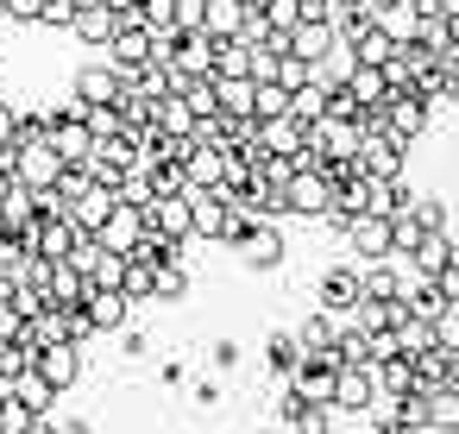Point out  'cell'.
I'll return each mask as SVG.
<instances>
[{
    "instance_id": "cell-1",
    "label": "cell",
    "mask_w": 459,
    "mask_h": 434,
    "mask_svg": "<svg viewBox=\"0 0 459 434\" xmlns=\"http://www.w3.org/2000/svg\"><path fill=\"white\" fill-rule=\"evenodd\" d=\"M428 114H434V108L421 101V89H415V82H403V89H390V95H384V133H396L403 145H415V139L428 133Z\"/></svg>"
},
{
    "instance_id": "cell-2",
    "label": "cell",
    "mask_w": 459,
    "mask_h": 434,
    "mask_svg": "<svg viewBox=\"0 0 459 434\" xmlns=\"http://www.w3.org/2000/svg\"><path fill=\"white\" fill-rule=\"evenodd\" d=\"M359 177H403L409 170V145L396 139V133H384V126H371V133H359Z\"/></svg>"
},
{
    "instance_id": "cell-3",
    "label": "cell",
    "mask_w": 459,
    "mask_h": 434,
    "mask_svg": "<svg viewBox=\"0 0 459 434\" xmlns=\"http://www.w3.org/2000/svg\"><path fill=\"white\" fill-rule=\"evenodd\" d=\"M233 252H239V265H246V271H277L290 246H283L277 221H252V227H246V233L233 239Z\"/></svg>"
},
{
    "instance_id": "cell-4",
    "label": "cell",
    "mask_w": 459,
    "mask_h": 434,
    "mask_svg": "<svg viewBox=\"0 0 459 434\" xmlns=\"http://www.w3.org/2000/svg\"><path fill=\"white\" fill-rule=\"evenodd\" d=\"M57 170H64V158L51 152V139H39V145H13V183L20 189H51L57 183Z\"/></svg>"
},
{
    "instance_id": "cell-5",
    "label": "cell",
    "mask_w": 459,
    "mask_h": 434,
    "mask_svg": "<svg viewBox=\"0 0 459 434\" xmlns=\"http://www.w3.org/2000/svg\"><path fill=\"white\" fill-rule=\"evenodd\" d=\"M32 371L64 396V390H76V378H82V346H70V340H51V346H39L32 352Z\"/></svg>"
},
{
    "instance_id": "cell-6",
    "label": "cell",
    "mask_w": 459,
    "mask_h": 434,
    "mask_svg": "<svg viewBox=\"0 0 459 434\" xmlns=\"http://www.w3.org/2000/svg\"><path fill=\"white\" fill-rule=\"evenodd\" d=\"M327 183H321V170H290L283 177V214H302V221H321V208H327Z\"/></svg>"
},
{
    "instance_id": "cell-7",
    "label": "cell",
    "mask_w": 459,
    "mask_h": 434,
    "mask_svg": "<svg viewBox=\"0 0 459 434\" xmlns=\"http://www.w3.org/2000/svg\"><path fill=\"white\" fill-rule=\"evenodd\" d=\"M340 239H346V246L359 252L352 265H377V258H396V252H390V214H359V221H352V227H346Z\"/></svg>"
},
{
    "instance_id": "cell-8",
    "label": "cell",
    "mask_w": 459,
    "mask_h": 434,
    "mask_svg": "<svg viewBox=\"0 0 459 434\" xmlns=\"http://www.w3.org/2000/svg\"><path fill=\"white\" fill-rule=\"evenodd\" d=\"M101 51H108V70H120V76H139V70L152 64V32H145V26H120V32H114Z\"/></svg>"
},
{
    "instance_id": "cell-9",
    "label": "cell",
    "mask_w": 459,
    "mask_h": 434,
    "mask_svg": "<svg viewBox=\"0 0 459 434\" xmlns=\"http://www.w3.org/2000/svg\"><path fill=\"white\" fill-rule=\"evenodd\" d=\"M371 396H377L371 365H333V403H327V409H352V415H365Z\"/></svg>"
},
{
    "instance_id": "cell-10",
    "label": "cell",
    "mask_w": 459,
    "mask_h": 434,
    "mask_svg": "<svg viewBox=\"0 0 459 434\" xmlns=\"http://www.w3.org/2000/svg\"><path fill=\"white\" fill-rule=\"evenodd\" d=\"M352 302H359V265H333V271H327V277L315 283V308L340 321V315H346Z\"/></svg>"
},
{
    "instance_id": "cell-11",
    "label": "cell",
    "mask_w": 459,
    "mask_h": 434,
    "mask_svg": "<svg viewBox=\"0 0 459 434\" xmlns=\"http://www.w3.org/2000/svg\"><path fill=\"white\" fill-rule=\"evenodd\" d=\"M76 308L89 315V327H95V334H114V327H126V315H133V302H126L120 290H101V283H89Z\"/></svg>"
},
{
    "instance_id": "cell-12",
    "label": "cell",
    "mask_w": 459,
    "mask_h": 434,
    "mask_svg": "<svg viewBox=\"0 0 459 434\" xmlns=\"http://www.w3.org/2000/svg\"><path fill=\"white\" fill-rule=\"evenodd\" d=\"M183 202H189V239H214L221 221H227V202L202 183H183Z\"/></svg>"
},
{
    "instance_id": "cell-13",
    "label": "cell",
    "mask_w": 459,
    "mask_h": 434,
    "mask_svg": "<svg viewBox=\"0 0 459 434\" xmlns=\"http://www.w3.org/2000/svg\"><path fill=\"white\" fill-rule=\"evenodd\" d=\"M290 384L302 390V403H333V359L327 352H302L296 371H290Z\"/></svg>"
},
{
    "instance_id": "cell-14",
    "label": "cell",
    "mask_w": 459,
    "mask_h": 434,
    "mask_svg": "<svg viewBox=\"0 0 459 434\" xmlns=\"http://www.w3.org/2000/svg\"><path fill=\"white\" fill-rule=\"evenodd\" d=\"M308 145H315L321 158H352V152H359V120H333V114H321V120L308 126Z\"/></svg>"
},
{
    "instance_id": "cell-15",
    "label": "cell",
    "mask_w": 459,
    "mask_h": 434,
    "mask_svg": "<svg viewBox=\"0 0 459 434\" xmlns=\"http://www.w3.org/2000/svg\"><path fill=\"white\" fill-rule=\"evenodd\" d=\"M333 45H340V39H333V26H327V20H290V51H296L308 70H315Z\"/></svg>"
},
{
    "instance_id": "cell-16",
    "label": "cell",
    "mask_w": 459,
    "mask_h": 434,
    "mask_svg": "<svg viewBox=\"0 0 459 434\" xmlns=\"http://www.w3.org/2000/svg\"><path fill=\"white\" fill-rule=\"evenodd\" d=\"M51 152L64 158V164H89L95 158V139H89V126H82V114H70V120H51Z\"/></svg>"
},
{
    "instance_id": "cell-17",
    "label": "cell",
    "mask_w": 459,
    "mask_h": 434,
    "mask_svg": "<svg viewBox=\"0 0 459 434\" xmlns=\"http://www.w3.org/2000/svg\"><path fill=\"white\" fill-rule=\"evenodd\" d=\"M139 233H145V214H139V208H126V202H114V208H108V221H101V233H95V239H101V246H108V252H120V258H126V252H133V239H139Z\"/></svg>"
},
{
    "instance_id": "cell-18",
    "label": "cell",
    "mask_w": 459,
    "mask_h": 434,
    "mask_svg": "<svg viewBox=\"0 0 459 434\" xmlns=\"http://www.w3.org/2000/svg\"><path fill=\"white\" fill-rule=\"evenodd\" d=\"M403 258H409V277H434L446 258H459V246H453V233L440 227V233H421V239H415Z\"/></svg>"
},
{
    "instance_id": "cell-19",
    "label": "cell",
    "mask_w": 459,
    "mask_h": 434,
    "mask_svg": "<svg viewBox=\"0 0 459 434\" xmlns=\"http://www.w3.org/2000/svg\"><path fill=\"white\" fill-rule=\"evenodd\" d=\"M39 290H45V302L76 308V302H82V290H89V277H82L70 258H51V271H45V283H39Z\"/></svg>"
},
{
    "instance_id": "cell-20",
    "label": "cell",
    "mask_w": 459,
    "mask_h": 434,
    "mask_svg": "<svg viewBox=\"0 0 459 434\" xmlns=\"http://www.w3.org/2000/svg\"><path fill=\"white\" fill-rule=\"evenodd\" d=\"M170 70L177 76H214V39L195 26V32H183V45H177V57H170Z\"/></svg>"
},
{
    "instance_id": "cell-21",
    "label": "cell",
    "mask_w": 459,
    "mask_h": 434,
    "mask_svg": "<svg viewBox=\"0 0 459 434\" xmlns=\"http://www.w3.org/2000/svg\"><path fill=\"white\" fill-rule=\"evenodd\" d=\"M70 32H76L89 51H101V45L114 39V13H108V0H82L76 20H70Z\"/></svg>"
},
{
    "instance_id": "cell-22",
    "label": "cell",
    "mask_w": 459,
    "mask_h": 434,
    "mask_svg": "<svg viewBox=\"0 0 459 434\" xmlns=\"http://www.w3.org/2000/svg\"><path fill=\"white\" fill-rule=\"evenodd\" d=\"M120 82H126L120 70H108V64H89V70H76V82H70V95L95 108V101H114V95H120Z\"/></svg>"
},
{
    "instance_id": "cell-23",
    "label": "cell",
    "mask_w": 459,
    "mask_h": 434,
    "mask_svg": "<svg viewBox=\"0 0 459 434\" xmlns=\"http://www.w3.org/2000/svg\"><path fill=\"white\" fill-rule=\"evenodd\" d=\"M108 208H114V189H95V183H89V189H82V195H76L64 214H70V227H76V233H101Z\"/></svg>"
},
{
    "instance_id": "cell-24",
    "label": "cell",
    "mask_w": 459,
    "mask_h": 434,
    "mask_svg": "<svg viewBox=\"0 0 459 434\" xmlns=\"http://www.w3.org/2000/svg\"><path fill=\"white\" fill-rule=\"evenodd\" d=\"M183 183H202V189H214V183H221V145H202V139H189V145H183Z\"/></svg>"
},
{
    "instance_id": "cell-25",
    "label": "cell",
    "mask_w": 459,
    "mask_h": 434,
    "mask_svg": "<svg viewBox=\"0 0 459 434\" xmlns=\"http://www.w3.org/2000/svg\"><path fill=\"white\" fill-rule=\"evenodd\" d=\"M202 32L208 39H239L246 32V7L239 0H202Z\"/></svg>"
},
{
    "instance_id": "cell-26",
    "label": "cell",
    "mask_w": 459,
    "mask_h": 434,
    "mask_svg": "<svg viewBox=\"0 0 459 434\" xmlns=\"http://www.w3.org/2000/svg\"><path fill=\"white\" fill-rule=\"evenodd\" d=\"M214 114L252 120V82H246V76H214Z\"/></svg>"
},
{
    "instance_id": "cell-27",
    "label": "cell",
    "mask_w": 459,
    "mask_h": 434,
    "mask_svg": "<svg viewBox=\"0 0 459 434\" xmlns=\"http://www.w3.org/2000/svg\"><path fill=\"white\" fill-rule=\"evenodd\" d=\"M189 296V265L183 258H158L152 265V302H183Z\"/></svg>"
},
{
    "instance_id": "cell-28",
    "label": "cell",
    "mask_w": 459,
    "mask_h": 434,
    "mask_svg": "<svg viewBox=\"0 0 459 434\" xmlns=\"http://www.w3.org/2000/svg\"><path fill=\"white\" fill-rule=\"evenodd\" d=\"M70 246H76L70 214H39V252L45 258H70Z\"/></svg>"
},
{
    "instance_id": "cell-29",
    "label": "cell",
    "mask_w": 459,
    "mask_h": 434,
    "mask_svg": "<svg viewBox=\"0 0 459 434\" xmlns=\"http://www.w3.org/2000/svg\"><path fill=\"white\" fill-rule=\"evenodd\" d=\"M428 428L434 434H459V384L428 390Z\"/></svg>"
},
{
    "instance_id": "cell-30",
    "label": "cell",
    "mask_w": 459,
    "mask_h": 434,
    "mask_svg": "<svg viewBox=\"0 0 459 434\" xmlns=\"http://www.w3.org/2000/svg\"><path fill=\"white\" fill-rule=\"evenodd\" d=\"M321 108H327V82H321V76H308L302 89H290V120L315 126V120H321Z\"/></svg>"
},
{
    "instance_id": "cell-31",
    "label": "cell",
    "mask_w": 459,
    "mask_h": 434,
    "mask_svg": "<svg viewBox=\"0 0 459 434\" xmlns=\"http://www.w3.org/2000/svg\"><path fill=\"white\" fill-rule=\"evenodd\" d=\"M51 133V114L45 108H13V126H7V145H39Z\"/></svg>"
},
{
    "instance_id": "cell-32",
    "label": "cell",
    "mask_w": 459,
    "mask_h": 434,
    "mask_svg": "<svg viewBox=\"0 0 459 434\" xmlns=\"http://www.w3.org/2000/svg\"><path fill=\"white\" fill-rule=\"evenodd\" d=\"M7 390H13V396H20V403H26L32 415H51V403H57V390H51V384H45L39 371H20V378H13Z\"/></svg>"
},
{
    "instance_id": "cell-33",
    "label": "cell",
    "mask_w": 459,
    "mask_h": 434,
    "mask_svg": "<svg viewBox=\"0 0 459 434\" xmlns=\"http://www.w3.org/2000/svg\"><path fill=\"white\" fill-rule=\"evenodd\" d=\"M290 334H296L302 352H327V346H333V315L315 308V315H302V327H290Z\"/></svg>"
},
{
    "instance_id": "cell-34",
    "label": "cell",
    "mask_w": 459,
    "mask_h": 434,
    "mask_svg": "<svg viewBox=\"0 0 459 434\" xmlns=\"http://www.w3.org/2000/svg\"><path fill=\"white\" fill-rule=\"evenodd\" d=\"M296 359H302V346H296V334H290V327H277V334L264 340V365H271L277 378H290V371H296Z\"/></svg>"
},
{
    "instance_id": "cell-35",
    "label": "cell",
    "mask_w": 459,
    "mask_h": 434,
    "mask_svg": "<svg viewBox=\"0 0 459 434\" xmlns=\"http://www.w3.org/2000/svg\"><path fill=\"white\" fill-rule=\"evenodd\" d=\"M82 126H89V139H114V133H126V120H120V108L114 101H82Z\"/></svg>"
},
{
    "instance_id": "cell-36",
    "label": "cell",
    "mask_w": 459,
    "mask_h": 434,
    "mask_svg": "<svg viewBox=\"0 0 459 434\" xmlns=\"http://www.w3.org/2000/svg\"><path fill=\"white\" fill-rule=\"evenodd\" d=\"M277 114H290V89H277V82H252V120H277Z\"/></svg>"
},
{
    "instance_id": "cell-37",
    "label": "cell",
    "mask_w": 459,
    "mask_h": 434,
    "mask_svg": "<svg viewBox=\"0 0 459 434\" xmlns=\"http://www.w3.org/2000/svg\"><path fill=\"white\" fill-rule=\"evenodd\" d=\"M95 158H101V164H114V170H139V145H133L126 133H114V139H95Z\"/></svg>"
},
{
    "instance_id": "cell-38",
    "label": "cell",
    "mask_w": 459,
    "mask_h": 434,
    "mask_svg": "<svg viewBox=\"0 0 459 434\" xmlns=\"http://www.w3.org/2000/svg\"><path fill=\"white\" fill-rule=\"evenodd\" d=\"M403 208L421 221V233H440V227H446V202H440V195H409Z\"/></svg>"
},
{
    "instance_id": "cell-39",
    "label": "cell",
    "mask_w": 459,
    "mask_h": 434,
    "mask_svg": "<svg viewBox=\"0 0 459 434\" xmlns=\"http://www.w3.org/2000/svg\"><path fill=\"white\" fill-rule=\"evenodd\" d=\"M308 76H315V70H308L296 51H277V70H271V82H277V89H302Z\"/></svg>"
},
{
    "instance_id": "cell-40",
    "label": "cell",
    "mask_w": 459,
    "mask_h": 434,
    "mask_svg": "<svg viewBox=\"0 0 459 434\" xmlns=\"http://www.w3.org/2000/svg\"><path fill=\"white\" fill-rule=\"evenodd\" d=\"M290 428H296V434H333V409H327V403H302Z\"/></svg>"
},
{
    "instance_id": "cell-41",
    "label": "cell",
    "mask_w": 459,
    "mask_h": 434,
    "mask_svg": "<svg viewBox=\"0 0 459 434\" xmlns=\"http://www.w3.org/2000/svg\"><path fill=\"white\" fill-rule=\"evenodd\" d=\"M32 421H39V415H32V409H26V403H20L13 390H7V396H0V434H26Z\"/></svg>"
},
{
    "instance_id": "cell-42",
    "label": "cell",
    "mask_w": 459,
    "mask_h": 434,
    "mask_svg": "<svg viewBox=\"0 0 459 434\" xmlns=\"http://www.w3.org/2000/svg\"><path fill=\"white\" fill-rule=\"evenodd\" d=\"M415 239H421V221H415L409 208H396V214H390V252H409Z\"/></svg>"
},
{
    "instance_id": "cell-43",
    "label": "cell",
    "mask_w": 459,
    "mask_h": 434,
    "mask_svg": "<svg viewBox=\"0 0 459 434\" xmlns=\"http://www.w3.org/2000/svg\"><path fill=\"white\" fill-rule=\"evenodd\" d=\"M428 283H434V290H440L446 302H459V258H446V265H440V271H434Z\"/></svg>"
},
{
    "instance_id": "cell-44",
    "label": "cell",
    "mask_w": 459,
    "mask_h": 434,
    "mask_svg": "<svg viewBox=\"0 0 459 434\" xmlns=\"http://www.w3.org/2000/svg\"><path fill=\"white\" fill-rule=\"evenodd\" d=\"M208 359H214V371H233L246 352H239V340H214V346H208Z\"/></svg>"
},
{
    "instance_id": "cell-45",
    "label": "cell",
    "mask_w": 459,
    "mask_h": 434,
    "mask_svg": "<svg viewBox=\"0 0 459 434\" xmlns=\"http://www.w3.org/2000/svg\"><path fill=\"white\" fill-rule=\"evenodd\" d=\"M20 334H26V315L0 302V340H20Z\"/></svg>"
},
{
    "instance_id": "cell-46",
    "label": "cell",
    "mask_w": 459,
    "mask_h": 434,
    "mask_svg": "<svg viewBox=\"0 0 459 434\" xmlns=\"http://www.w3.org/2000/svg\"><path fill=\"white\" fill-rule=\"evenodd\" d=\"M296 409H302V390H296V384H290V390H283V396H277V415H283V421H296Z\"/></svg>"
},
{
    "instance_id": "cell-47",
    "label": "cell",
    "mask_w": 459,
    "mask_h": 434,
    "mask_svg": "<svg viewBox=\"0 0 459 434\" xmlns=\"http://www.w3.org/2000/svg\"><path fill=\"white\" fill-rule=\"evenodd\" d=\"M120 346H126V359H145V352H152V340H145V334H126Z\"/></svg>"
},
{
    "instance_id": "cell-48",
    "label": "cell",
    "mask_w": 459,
    "mask_h": 434,
    "mask_svg": "<svg viewBox=\"0 0 459 434\" xmlns=\"http://www.w3.org/2000/svg\"><path fill=\"white\" fill-rule=\"evenodd\" d=\"M51 434H95V428H89V421H57V415H51Z\"/></svg>"
},
{
    "instance_id": "cell-49",
    "label": "cell",
    "mask_w": 459,
    "mask_h": 434,
    "mask_svg": "<svg viewBox=\"0 0 459 434\" xmlns=\"http://www.w3.org/2000/svg\"><path fill=\"white\" fill-rule=\"evenodd\" d=\"M7 126H13V101H0V139H7Z\"/></svg>"
},
{
    "instance_id": "cell-50",
    "label": "cell",
    "mask_w": 459,
    "mask_h": 434,
    "mask_svg": "<svg viewBox=\"0 0 459 434\" xmlns=\"http://www.w3.org/2000/svg\"><path fill=\"white\" fill-rule=\"evenodd\" d=\"M26 434H51V415H39V421H32V428H26Z\"/></svg>"
},
{
    "instance_id": "cell-51",
    "label": "cell",
    "mask_w": 459,
    "mask_h": 434,
    "mask_svg": "<svg viewBox=\"0 0 459 434\" xmlns=\"http://www.w3.org/2000/svg\"><path fill=\"white\" fill-rule=\"evenodd\" d=\"M7 189H13V177H7V170H0V202H7Z\"/></svg>"
},
{
    "instance_id": "cell-52",
    "label": "cell",
    "mask_w": 459,
    "mask_h": 434,
    "mask_svg": "<svg viewBox=\"0 0 459 434\" xmlns=\"http://www.w3.org/2000/svg\"><path fill=\"white\" fill-rule=\"evenodd\" d=\"M365 7H371V13H384V7H396V0H365Z\"/></svg>"
},
{
    "instance_id": "cell-53",
    "label": "cell",
    "mask_w": 459,
    "mask_h": 434,
    "mask_svg": "<svg viewBox=\"0 0 459 434\" xmlns=\"http://www.w3.org/2000/svg\"><path fill=\"white\" fill-rule=\"evenodd\" d=\"M0 239H7V214H0Z\"/></svg>"
},
{
    "instance_id": "cell-54",
    "label": "cell",
    "mask_w": 459,
    "mask_h": 434,
    "mask_svg": "<svg viewBox=\"0 0 459 434\" xmlns=\"http://www.w3.org/2000/svg\"><path fill=\"white\" fill-rule=\"evenodd\" d=\"M0 20H7V7H0Z\"/></svg>"
}]
</instances>
